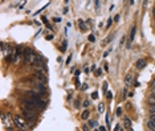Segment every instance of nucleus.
Instances as JSON below:
<instances>
[{"mask_svg":"<svg viewBox=\"0 0 155 131\" xmlns=\"http://www.w3.org/2000/svg\"><path fill=\"white\" fill-rule=\"evenodd\" d=\"M24 54H25V60L29 61V62H32V64H41L40 62V57H39V56H36V54H34L32 50H29V49H27V50L24 52Z\"/></svg>","mask_w":155,"mask_h":131,"instance_id":"f257e3e1","label":"nucleus"},{"mask_svg":"<svg viewBox=\"0 0 155 131\" xmlns=\"http://www.w3.org/2000/svg\"><path fill=\"white\" fill-rule=\"evenodd\" d=\"M13 120H15V125L19 126V127L23 128V130H27V128H28V125H27V122L20 117V115H15Z\"/></svg>","mask_w":155,"mask_h":131,"instance_id":"f03ea898","label":"nucleus"},{"mask_svg":"<svg viewBox=\"0 0 155 131\" xmlns=\"http://www.w3.org/2000/svg\"><path fill=\"white\" fill-rule=\"evenodd\" d=\"M1 120H3V123L6 126H12V123H15V120H12L11 118V114H4L1 117Z\"/></svg>","mask_w":155,"mask_h":131,"instance_id":"7ed1b4c3","label":"nucleus"},{"mask_svg":"<svg viewBox=\"0 0 155 131\" xmlns=\"http://www.w3.org/2000/svg\"><path fill=\"white\" fill-rule=\"evenodd\" d=\"M135 66H137L138 69H143L144 66H146V61L144 60H138L137 64H135Z\"/></svg>","mask_w":155,"mask_h":131,"instance_id":"20e7f679","label":"nucleus"},{"mask_svg":"<svg viewBox=\"0 0 155 131\" xmlns=\"http://www.w3.org/2000/svg\"><path fill=\"white\" fill-rule=\"evenodd\" d=\"M135 32H137V27H133V28H131V32H130V41H134Z\"/></svg>","mask_w":155,"mask_h":131,"instance_id":"39448f33","label":"nucleus"},{"mask_svg":"<svg viewBox=\"0 0 155 131\" xmlns=\"http://www.w3.org/2000/svg\"><path fill=\"white\" fill-rule=\"evenodd\" d=\"M131 81H133V76H131V74H127L126 78H125V82H126V85H130V83H131Z\"/></svg>","mask_w":155,"mask_h":131,"instance_id":"423d86ee","label":"nucleus"},{"mask_svg":"<svg viewBox=\"0 0 155 131\" xmlns=\"http://www.w3.org/2000/svg\"><path fill=\"white\" fill-rule=\"evenodd\" d=\"M125 126H126L129 130H131V120L129 118H125Z\"/></svg>","mask_w":155,"mask_h":131,"instance_id":"0eeeda50","label":"nucleus"},{"mask_svg":"<svg viewBox=\"0 0 155 131\" xmlns=\"http://www.w3.org/2000/svg\"><path fill=\"white\" fill-rule=\"evenodd\" d=\"M78 24H80V29H81V31H82V32L88 31V28H86V25L82 23V20H78Z\"/></svg>","mask_w":155,"mask_h":131,"instance_id":"6e6552de","label":"nucleus"},{"mask_svg":"<svg viewBox=\"0 0 155 131\" xmlns=\"http://www.w3.org/2000/svg\"><path fill=\"white\" fill-rule=\"evenodd\" d=\"M147 126H149L150 130H154V131H155V122H154V120L150 119V120H149V123H147Z\"/></svg>","mask_w":155,"mask_h":131,"instance_id":"1a4fd4ad","label":"nucleus"},{"mask_svg":"<svg viewBox=\"0 0 155 131\" xmlns=\"http://www.w3.org/2000/svg\"><path fill=\"white\" fill-rule=\"evenodd\" d=\"M81 118H82V119H88V118H89V111H88V110L83 111L82 115H81Z\"/></svg>","mask_w":155,"mask_h":131,"instance_id":"9d476101","label":"nucleus"},{"mask_svg":"<svg viewBox=\"0 0 155 131\" xmlns=\"http://www.w3.org/2000/svg\"><path fill=\"white\" fill-rule=\"evenodd\" d=\"M88 40H89L90 43H94V41H95V36H94V34H89V37H88Z\"/></svg>","mask_w":155,"mask_h":131,"instance_id":"9b49d317","label":"nucleus"},{"mask_svg":"<svg viewBox=\"0 0 155 131\" xmlns=\"http://www.w3.org/2000/svg\"><path fill=\"white\" fill-rule=\"evenodd\" d=\"M97 125H98V123L95 122V120H90V122H89V126H90V127H97Z\"/></svg>","mask_w":155,"mask_h":131,"instance_id":"f8f14e48","label":"nucleus"},{"mask_svg":"<svg viewBox=\"0 0 155 131\" xmlns=\"http://www.w3.org/2000/svg\"><path fill=\"white\" fill-rule=\"evenodd\" d=\"M92 98H93V99H97V98H98V93H97V91H93V93H92Z\"/></svg>","mask_w":155,"mask_h":131,"instance_id":"ddd939ff","label":"nucleus"},{"mask_svg":"<svg viewBox=\"0 0 155 131\" xmlns=\"http://www.w3.org/2000/svg\"><path fill=\"white\" fill-rule=\"evenodd\" d=\"M110 40H112V36H109L107 39H105V40H103V44H109Z\"/></svg>","mask_w":155,"mask_h":131,"instance_id":"4468645a","label":"nucleus"},{"mask_svg":"<svg viewBox=\"0 0 155 131\" xmlns=\"http://www.w3.org/2000/svg\"><path fill=\"white\" fill-rule=\"evenodd\" d=\"M102 90H103V93H105V91L107 90V83L105 82V85H103V88H102Z\"/></svg>","mask_w":155,"mask_h":131,"instance_id":"2eb2a0df","label":"nucleus"},{"mask_svg":"<svg viewBox=\"0 0 155 131\" xmlns=\"http://www.w3.org/2000/svg\"><path fill=\"white\" fill-rule=\"evenodd\" d=\"M101 74H102V70H101V69H98V70L95 71V76H101Z\"/></svg>","mask_w":155,"mask_h":131,"instance_id":"dca6fc26","label":"nucleus"},{"mask_svg":"<svg viewBox=\"0 0 155 131\" xmlns=\"http://www.w3.org/2000/svg\"><path fill=\"white\" fill-rule=\"evenodd\" d=\"M117 114H118V115H121V114H122V110H121V109H119V107H118V109H117Z\"/></svg>","mask_w":155,"mask_h":131,"instance_id":"f3484780","label":"nucleus"},{"mask_svg":"<svg viewBox=\"0 0 155 131\" xmlns=\"http://www.w3.org/2000/svg\"><path fill=\"white\" fill-rule=\"evenodd\" d=\"M83 106H85V107H88V106H89V101H85V102H83Z\"/></svg>","mask_w":155,"mask_h":131,"instance_id":"a211bd4d","label":"nucleus"},{"mask_svg":"<svg viewBox=\"0 0 155 131\" xmlns=\"http://www.w3.org/2000/svg\"><path fill=\"white\" fill-rule=\"evenodd\" d=\"M70 61H72V56H69V57H68V60H66V64H69Z\"/></svg>","mask_w":155,"mask_h":131,"instance_id":"6ab92c4d","label":"nucleus"},{"mask_svg":"<svg viewBox=\"0 0 155 131\" xmlns=\"http://www.w3.org/2000/svg\"><path fill=\"white\" fill-rule=\"evenodd\" d=\"M113 94H112V91H107V98H112Z\"/></svg>","mask_w":155,"mask_h":131,"instance_id":"aec40b11","label":"nucleus"},{"mask_svg":"<svg viewBox=\"0 0 155 131\" xmlns=\"http://www.w3.org/2000/svg\"><path fill=\"white\" fill-rule=\"evenodd\" d=\"M110 25H112V19H109V21H107V25H106V27H107V28H109Z\"/></svg>","mask_w":155,"mask_h":131,"instance_id":"412c9836","label":"nucleus"},{"mask_svg":"<svg viewBox=\"0 0 155 131\" xmlns=\"http://www.w3.org/2000/svg\"><path fill=\"white\" fill-rule=\"evenodd\" d=\"M55 21H56V23H60V21H61V19H60V17H56V19H55Z\"/></svg>","mask_w":155,"mask_h":131,"instance_id":"4be33fe9","label":"nucleus"},{"mask_svg":"<svg viewBox=\"0 0 155 131\" xmlns=\"http://www.w3.org/2000/svg\"><path fill=\"white\" fill-rule=\"evenodd\" d=\"M100 111H103V105H102V103H100Z\"/></svg>","mask_w":155,"mask_h":131,"instance_id":"5701e85b","label":"nucleus"},{"mask_svg":"<svg viewBox=\"0 0 155 131\" xmlns=\"http://www.w3.org/2000/svg\"><path fill=\"white\" fill-rule=\"evenodd\" d=\"M81 89H82V90H86V89H88V85H83Z\"/></svg>","mask_w":155,"mask_h":131,"instance_id":"b1692460","label":"nucleus"},{"mask_svg":"<svg viewBox=\"0 0 155 131\" xmlns=\"http://www.w3.org/2000/svg\"><path fill=\"white\" fill-rule=\"evenodd\" d=\"M154 15H155V9H154Z\"/></svg>","mask_w":155,"mask_h":131,"instance_id":"393cba45","label":"nucleus"},{"mask_svg":"<svg viewBox=\"0 0 155 131\" xmlns=\"http://www.w3.org/2000/svg\"><path fill=\"white\" fill-rule=\"evenodd\" d=\"M154 83H155V80H154Z\"/></svg>","mask_w":155,"mask_h":131,"instance_id":"a878e982","label":"nucleus"}]
</instances>
